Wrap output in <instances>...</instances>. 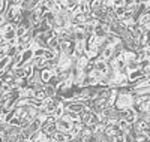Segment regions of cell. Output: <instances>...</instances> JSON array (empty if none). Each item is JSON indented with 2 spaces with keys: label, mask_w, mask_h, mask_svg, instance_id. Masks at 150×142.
<instances>
[{
  "label": "cell",
  "mask_w": 150,
  "mask_h": 142,
  "mask_svg": "<svg viewBox=\"0 0 150 142\" xmlns=\"http://www.w3.org/2000/svg\"><path fill=\"white\" fill-rule=\"evenodd\" d=\"M95 70L101 72L102 75H107V72L110 70V67H108V63H107V61H101V60H98V61L95 63Z\"/></svg>",
  "instance_id": "obj_1"
}]
</instances>
